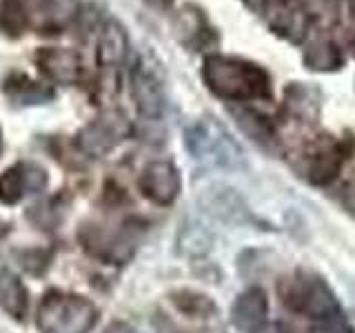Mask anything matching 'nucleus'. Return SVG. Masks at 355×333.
Segmentation results:
<instances>
[{
  "mask_svg": "<svg viewBox=\"0 0 355 333\" xmlns=\"http://www.w3.org/2000/svg\"><path fill=\"white\" fill-rule=\"evenodd\" d=\"M105 333H138L133 327L129 325H122V322H116V325H111Z\"/></svg>",
  "mask_w": 355,
  "mask_h": 333,
  "instance_id": "nucleus-17",
  "label": "nucleus"
},
{
  "mask_svg": "<svg viewBox=\"0 0 355 333\" xmlns=\"http://www.w3.org/2000/svg\"><path fill=\"white\" fill-rule=\"evenodd\" d=\"M184 144L191 158L200 164L229 171L247 169V155L238 140L222 122L214 118H198L191 122L184 131Z\"/></svg>",
  "mask_w": 355,
  "mask_h": 333,
  "instance_id": "nucleus-2",
  "label": "nucleus"
},
{
  "mask_svg": "<svg viewBox=\"0 0 355 333\" xmlns=\"http://www.w3.org/2000/svg\"><path fill=\"white\" fill-rule=\"evenodd\" d=\"M149 3H153V5H160V7H166V5H171L173 0H149Z\"/></svg>",
  "mask_w": 355,
  "mask_h": 333,
  "instance_id": "nucleus-19",
  "label": "nucleus"
},
{
  "mask_svg": "<svg viewBox=\"0 0 355 333\" xmlns=\"http://www.w3.org/2000/svg\"><path fill=\"white\" fill-rule=\"evenodd\" d=\"M38 71L55 85H76L83 76V60L78 51L67 47H40L33 51Z\"/></svg>",
  "mask_w": 355,
  "mask_h": 333,
  "instance_id": "nucleus-10",
  "label": "nucleus"
},
{
  "mask_svg": "<svg viewBox=\"0 0 355 333\" xmlns=\"http://www.w3.org/2000/svg\"><path fill=\"white\" fill-rule=\"evenodd\" d=\"M211 244H214L211 231L198 225V222H189L180 231V251L187 258H202V255L211 251Z\"/></svg>",
  "mask_w": 355,
  "mask_h": 333,
  "instance_id": "nucleus-15",
  "label": "nucleus"
},
{
  "mask_svg": "<svg viewBox=\"0 0 355 333\" xmlns=\"http://www.w3.org/2000/svg\"><path fill=\"white\" fill-rule=\"evenodd\" d=\"M127 136V118L116 111H109V114L100 116L92 120L89 125H85L78 133V144L87 155H100L109 153L116 144Z\"/></svg>",
  "mask_w": 355,
  "mask_h": 333,
  "instance_id": "nucleus-7",
  "label": "nucleus"
},
{
  "mask_svg": "<svg viewBox=\"0 0 355 333\" xmlns=\"http://www.w3.org/2000/svg\"><path fill=\"white\" fill-rule=\"evenodd\" d=\"M0 309L16 320L25 318L29 309V293L25 284L7 269H0Z\"/></svg>",
  "mask_w": 355,
  "mask_h": 333,
  "instance_id": "nucleus-14",
  "label": "nucleus"
},
{
  "mask_svg": "<svg viewBox=\"0 0 355 333\" xmlns=\"http://www.w3.org/2000/svg\"><path fill=\"white\" fill-rule=\"evenodd\" d=\"M131 96L142 118L158 120L164 111V89L155 67L140 58L131 69Z\"/></svg>",
  "mask_w": 355,
  "mask_h": 333,
  "instance_id": "nucleus-6",
  "label": "nucleus"
},
{
  "mask_svg": "<svg viewBox=\"0 0 355 333\" xmlns=\"http://www.w3.org/2000/svg\"><path fill=\"white\" fill-rule=\"evenodd\" d=\"M3 92L14 105L25 107L44 105L55 98V92L49 85L36 80V78H31L25 71H11L3 83Z\"/></svg>",
  "mask_w": 355,
  "mask_h": 333,
  "instance_id": "nucleus-12",
  "label": "nucleus"
},
{
  "mask_svg": "<svg viewBox=\"0 0 355 333\" xmlns=\"http://www.w3.org/2000/svg\"><path fill=\"white\" fill-rule=\"evenodd\" d=\"M304 60L311 69L315 71H331V69H338L340 62H342V56L338 51V47L329 40H320L313 42L304 53Z\"/></svg>",
  "mask_w": 355,
  "mask_h": 333,
  "instance_id": "nucleus-16",
  "label": "nucleus"
},
{
  "mask_svg": "<svg viewBox=\"0 0 355 333\" xmlns=\"http://www.w3.org/2000/svg\"><path fill=\"white\" fill-rule=\"evenodd\" d=\"M198 205L209 218H214L222 225L229 227H242L253 220L247 200L242 198L238 189H233L225 182L207 185L198 194Z\"/></svg>",
  "mask_w": 355,
  "mask_h": 333,
  "instance_id": "nucleus-5",
  "label": "nucleus"
},
{
  "mask_svg": "<svg viewBox=\"0 0 355 333\" xmlns=\"http://www.w3.org/2000/svg\"><path fill=\"white\" fill-rule=\"evenodd\" d=\"M0 153H3V131H0Z\"/></svg>",
  "mask_w": 355,
  "mask_h": 333,
  "instance_id": "nucleus-20",
  "label": "nucleus"
},
{
  "mask_svg": "<svg viewBox=\"0 0 355 333\" xmlns=\"http://www.w3.org/2000/svg\"><path fill=\"white\" fill-rule=\"evenodd\" d=\"M269 316V300L260 287L247 289L231 307V322L244 333H258Z\"/></svg>",
  "mask_w": 355,
  "mask_h": 333,
  "instance_id": "nucleus-11",
  "label": "nucleus"
},
{
  "mask_svg": "<svg viewBox=\"0 0 355 333\" xmlns=\"http://www.w3.org/2000/svg\"><path fill=\"white\" fill-rule=\"evenodd\" d=\"M27 31L40 36L62 33L78 16V0H14Z\"/></svg>",
  "mask_w": 355,
  "mask_h": 333,
  "instance_id": "nucleus-4",
  "label": "nucleus"
},
{
  "mask_svg": "<svg viewBox=\"0 0 355 333\" xmlns=\"http://www.w3.org/2000/svg\"><path fill=\"white\" fill-rule=\"evenodd\" d=\"M140 191L142 196L151 200L153 205L169 207L180 196L182 180L178 173L175 164L169 160H153L140 173Z\"/></svg>",
  "mask_w": 355,
  "mask_h": 333,
  "instance_id": "nucleus-8",
  "label": "nucleus"
},
{
  "mask_svg": "<svg viewBox=\"0 0 355 333\" xmlns=\"http://www.w3.org/2000/svg\"><path fill=\"white\" fill-rule=\"evenodd\" d=\"M127 51H129V38L125 27L114 18L107 20L100 27V36H98V47H96L98 67H103V69H116L118 65L125 62Z\"/></svg>",
  "mask_w": 355,
  "mask_h": 333,
  "instance_id": "nucleus-13",
  "label": "nucleus"
},
{
  "mask_svg": "<svg viewBox=\"0 0 355 333\" xmlns=\"http://www.w3.org/2000/svg\"><path fill=\"white\" fill-rule=\"evenodd\" d=\"M207 87L227 100H264L271 96V80L262 67L231 58V56H209L202 67Z\"/></svg>",
  "mask_w": 355,
  "mask_h": 333,
  "instance_id": "nucleus-1",
  "label": "nucleus"
},
{
  "mask_svg": "<svg viewBox=\"0 0 355 333\" xmlns=\"http://www.w3.org/2000/svg\"><path fill=\"white\" fill-rule=\"evenodd\" d=\"M347 205L355 211V187H349V196H347Z\"/></svg>",
  "mask_w": 355,
  "mask_h": 333,
  "instance_id": "nucleus-18",
  "label": "nucleus"
},
{
  "mask_svg": "<svg viewBox=\"0 0 355 333\" xmlns=\"http://www.w3.org/2000/svg\"><path fill=\"white\" fill-rule=\"evenodd\" d=\"M96 322L98 309L92 300L60 291L44 296L36 314L40 333H89Z\"/></svg>",
  "mask_w": 355,
  "mask_h": 333,
  "instance_id": "nucleus-3",
  "label": "nucleus"
},
{
  "mask_svg": "<svg viewBox=\"0 0 355 333\" xmlns=\"http://www.w3.org/2000/svg\"><path fill=\"white\" fill-rule=\"evenodd\" d=\"M47 187V171L36 162L22 160L0 173V203L16 205L27 194L42 191Z\"/></svg>",
  "mask_w": 355,
  "mask_h": 333,
  "instance_id": "nucleus-9",
  "label": "nucleus"
}]
</instances>
